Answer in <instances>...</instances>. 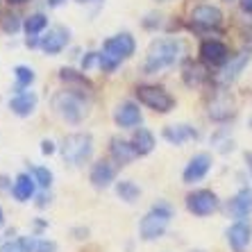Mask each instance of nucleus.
I'll list each match as a JSON object with an SVG mask.
<instances>
[{"label":"nucleus","instance_id":"1","mask_svg":"<svg viewBox=\"0 0 252 252\" xmlns=\"http://www.w3.org/2000/svg\"><path fill=\"white\" fill-rule=\"evenodd\" d=\"M184 55V43L177 39H157L150 43L146 55V64H143V73L146 75H155L159 70L170 68L180 62Z\"/></svg>","mask_w":252,"mask_h":252},{"label":"nucleus","instance_id":"2","mask_svg":"<svg viewBox=\"0 0 252 252\" xmlns=\"http://www.w3.org/2000/svg\"><path fill=\"white\" fill-rule=\"evenodd\" d=\"M136 50V43H134V36L127 34V32H121V34H114L109 36L102 46V53H100V68L112 73L116 70V66L123 62V59L132 57Z\"/></svg>","mask_w":252,"mask_h":252},{"label":"nucleus","instance_id":"3","mask_svg":"<svg viewBox=\"0 0 252 252\" xmlns=\"http://www.w3.org/2000/svg\"><path fill=\"white\" fill-rule=\"evenodd\" d=\"M53 109L66 123H80L87 116V100L80 91L66 89V91H57L53 95Z\"/></svg>","mask_w":252,"mask_h":252},{"label":"nucleus","instance_id":"4","mask_svg":"<svg viewBox=\"0 0 252 252\" xmlns=\"http://www.w3.org/2000/svg\"><path fill=\"white\" fill-rule=\"evenodd\" d=\"M170 216H173V209H170L168 205H164V202H157L146 216L141 218V225H139L141 239L143 241L159 239V236L166 232V227H168Z\"/></svg>","mask_w":252,"mask_h":252},{"label":"nucleus","instance_id":"5","mask_svg":"<svg viewBox=\"0 0 252 252\" xmlns=\"http://www.w3.org/2000/svg\"><path fill=\"white\" fill-rule=\"evenodd\" d=\"M62 155H64V161H68L70 166H82L94 155L91 134H82V132L68 134L64 139V146H62Z\"/></svg>","mask_w":252,"mask_h":252},{"label":"nucleus","instance_id":"6","mask_svg":"<svg viewBox=\"0 0 252 252\" xmlns=\"http://www.w3.org/2000/svg\"><path fill=\"white\" fill-rule=\"evenodd\" d=\"M136 98L141 105L150 107L153 112L159 114H168L175 107V98L161 87H153V84H141L136 87Z\"/></svg>","mask_w":252,"mask_h":252},{"label":"nucleus","instance_id":"7","mask_svg":"<svg viewBox=\"0 0 252 252\" xmlns=\"http://www.w3.org/2000/svg\"><path fill=\"white\" fill-rule=\"evenodd\" d=\"M187 209L193 216H209L218 209V195L209 189H198L187 195Z\"/></svg>","mask_w":252,"mask_h":252},{"label":"nucleus","instance_id":"8","mask_svg":"<svg viewBox=\"0 0 252 252\" xmlns=\"http://www.w3.org/2000/svg\"><path fill=\"white\" fill-rule=\"evenodd\" d=\"M200 59L207 66H225L229 59V50L218 39H207L200 43Z\"/></svg>","mask_w":252,"mask_h":252},{"label":"nucleus","instance_id":"9","mask_svg":"<svg viewBox=\"0 0 252 252\" xmlns=\"http://www.w3.org/2000/svg\"><path fill=\"white\" fill-rule=\"evenodd\" d=\"M191 23L200 30H214V28H220L223 23V12L214 5H198L193 7L191 12Z\"/></svg>","mask_w":252,"mask_h":252},{"label":"nucleus","instance_id":"10","mask_svg":"<svg viewBox=\"0 0 252 252\" xmlns=\"http://www.w3.org/2000/svg\"><path fill=\"white\" fill-rule=\"evenodd\" d=\"M236 112V105L234 100H232V95L229 94H216L214 98H211L209 102V118L211 121H216V123H225V121H229V118L234 116Z\"/></svg>","mask_w":252,"mask_h":252},{"label":"nucleus","instance_id":"11","mask_svg":"<svg viewBox=\"0 0 252 252\" xmlns=\"http://www.w3.org/2000/svg\"><path fill=\"white\" fill-rule=\"evenodd\" d=\"M252 241V225L246 223L243 218L236 220L232 227L227 229V243L234 252H246Z\"/></svg>","mask_w":252,"mask_h":252},{"label":"nucleus","instance_id":"12","mask_svg":"<svg viewBox=\"0 0 252 252\" xmlns=\"http://www.w3.org/2000/svg\"><path fill=\"white\" fill-rule=\"evenodd\" d=\"M248 62H250V55L248 53H239L234 55V57L227 59V64L223 66V70L218 73V84H223V87H227V84H232L236 80V77L243 73V68L248 66Z\"/></svg>","mask_w":252,"mask_h":252},{"label":"nucleus","instance_id":"13","mask_svg":"<svg viewBox=\"0 0 252 252\" xmlns=\"http://www.w3.org/2000/svg\"><path fill=\"white\" fill-rule=\"evenodd\" d=\"M209 168H211V157H209V155H207V153L195 155V157H191V161L187 164V168H184V173H182L184 182H187V184L200 182V180L209 173Z\"/></svg>","mask_w":252,"mask_h":252},{"label":"nucleus","instance_id":"14","mask_svg":"<svg viewBox=\"0 0 252 252\" xmlns=\"http://www.w3.org/2000/svg\"><path fill=\"white\" fill-rule=\"evenodd\" d=\"M68 43V32L64 28H55L50 30L46 36H41V41H39V48H41L46 55H57L62 53Z\"/></svg>","mask_w":252,"mask_h":252},{"label":"nucleus","instance_id":"15","mask_svg":"<svg viewBox=\"0 0 252 252\" xmlns=\"http://www.w3.org/2000/svg\"><path fill=\"white\" fill-rule=\"evenodd\" d=\"M114 121L118 127H134L141 123V109L134 102H121L114 112Z\"/></svg>","mask_w":252,"mask_h":252},{"label":"nucleus","instance_id":"16","mask_svg":"<svg viewBox=\"0 0 252 252\" xmlns=\"http://www.w3.org/2000/svg\"><path fill=\"white\" fill-rule=\"evenodd\" d=\"M229 214L234 218H246V216H250L252 214V189L248 187V189H241L239 193L232 198V202H229Z\"/></svg>","mask_w":252,"mask_h":252},{"label":"nucleus","instance_id":"17","mask_svg":"<svg viewBox=\"0 0 252 252\" xmlns=\"http://www.w3.org/2000/svg\"><path fill=\"white\" fill-rule=\"evenodd\" d=\"M109 153H112V159L118 166H127L132 159L139 157L136 150H134V146H132V141H123V139H112Z\"/></svg>","mask_w":252,"mask_h":252},{"label":"nucleus","instance_id":"18","mask_svg":"<svg viewBox=\"0 0 252 252\" xmlns=\"http://www.w3.org/2000/svg\"><path fill=\"white\" fill-rule=\"evenodd\" d=\"M114 177H116V168L105 159L94 164V168H91V184L95 189H107L114 182Z\"/></svg>","mask_w":252,"mask_h":252},{"label":"nucleus","instance_id":"19","mask_svg":"<svg viewBox=\"0 0 252 252\" xmlns=\"http://www.w3.org/2000/svg\"><path fill=\"white\" fill-rule=\"evenodd\" d=\"M164 139L173 146H182L191 139H198V132H195L191 125H168L164 129Z\"/></svg>","mask_w":252,"mask_h":252},{"label":"nucleus","instance_id":"20","mask_svg":"<svg viewBox=\"0 0 252 252\" xmlns=\"http://www.w3.org/2000/svg\"><path fill=\"white\" fill-rule=\"evenodd\" d=\"M9 109H12L16 116H30V114L36 109V95L28 94V91H18V95H14L9 100Z\"/></svg>","mask_w":252,"mask_h":252},{"label":"nucleus","instance_id":"21","mask_svg":"<svg viewBox=\"0 0 252 252\" xmlns=\"http://www.w3.org/2000/svg\"><path fill=\"white\" fill-rule=\"evenodd\" d=\"M34 182L36 180H32V177L25 175V173H21V175L16 177L14 187H12L14 198H16L18 202H28V200L34 195Z\"/></svg>","mask_w":252,"mask_h":252},{"label":"nucleus","instance_id":"22","mask_svg":"<svg viewBox=\"0 0 252 252\" xmlns=\"http://www.w3.org/2000/svg\"><path fill=\"white\" fill-rule=\"evenodd\" d=\"M132 146H134V150H136V155H139V157H143V155H148V153H153V148H155L153 132H150V129L139 127L134 132V136H132Z\"/></svg>","mask_w":252,"mask_h":252},{"label":"nucleus","instance_id":"23","mask_svg":"<svg viewBox=\"0 0 252 252\" xmlns=\"http://www.w3.org/2000/svg\"><path fill=\"white\" fill-rule=\"evenodd\" d=\"M23 252H57V243L48 239H21Z\"/></svg>","mask_w":252,"mask_h":252},{"label":"nucleus","instance_id":"24","mask_svg":"<svg viewBox=\"0 0 252 252\" xmlns=\"http://www.w3.org/2000/svg\"><path fill=\"white\" fill-rule=\"evenodd\" d=\"M116 193L121 200H125V202H136L141 195L139 187H136L134 182H129V180H123V182L116 184Z\"/></svg>","mask_w":252,"mask_h":252},{"label":"nucleus","instance_id":"25","mask_svg":"<svg viewBox=\"0 0 252 252\" xmlns=\"http://www.w3.org/2000/svg\"><path fill=\"white\" fill-rule=\"evenodd\" d=\"M25 32H28V36H39L43 32V30L48 28V18L43 16V14H32V16L25 21Z\"/></svg>","mask_w":252,"mask_h":252},{"label":"nucleus","instance_id":"26","mask_svg":"<svg viewBox=\"0 0 252 252\" xmlns=\"http://www.w3.org/2000/svg\"><path fill=\"white\" fill-rule=\"evenodd\" d=\"M59 77H62V82H66V84H75V87H80V89H91V84H89V80L82 75V73H77V70H73V68H62L59 70Z\"/></svg>","mask_w":252,"mask_h":252},{"label":"nucleus","instance_id":"27","mask_svg":"<svg viewBox=\"0 0 252 252\" xmlns=\"http://www.w3.org/2000/svg\"><path fill=\"white\" fill-rule=\"evenodd\" d=\"M205 77H207L205 68H202V66H198V64H189L187 68H184V82H187L189 87H198Z\"/></svg>","mask_w":252,"mask_h":252},{"label":"nucleus","instance_id":"28","mask_svg":"<svg viewBox=\"0 0 252 252\" xmlns=\"http://www.w3.org/2000/svg\"><path fill=\"white\" fill-rule=\"evenodd\" d=\"M14 77H16L18 89H25L34 82V70L30 68V66H16L14 68Z\"/></svg>","mask_w":252,"mask_h":252},{"label":"nucleus","instance_id":"29","mask_svg":"<svg viewBox=\"0 0 252 252\" xmlns=\"http://www.w3.org/2000/svg\"><path fill=\"white\" fill-rule=\"evenodd\" d=\"M34 180H36L39 187L48 189L50 184H53V173H50L48 168H41V166H39V168H34Z\"/></svg>","mask_w":252,"mask_h":252},{"label":"nucleus","instance_id":"30","mask_svg":"<svg viewBox=\"0 0 252 252\" xmlns=\"http://www.w3.org/2000/svg\"><path fill=\"white\" fill-rule=\"evenodd\" d=\"M18 28H21V21H18V16H5V21H2V30H5L7 34H14V32H18Z\"/></svg>","mask_w":252,"mask_h":252},{"label":"nucleus","instance_id":"31","mask_svg":"<svg viewBox=\"0 0 252 252\" xmlns=\"http://www.w3.org/2000/svg\"><path fill=\"white\" fill-rule=\"evenodd\" d=\"M0 252H23V243H21V239H16V241H7L5 246L0 248Z\"/></svg>","mask_w":252,"mask_h":252},{"label":"nucleus","instance_id":"32","mask_svg":"<svg viewBox=\"0 0 252 252\" xmlns=\"http://www.w3.org/2000/svg\"><path fill=\"white\" fill-rule=\"evenodd\" d=\"M95 62H98V64H100V55H98V53H89L87 57L82 59V66H84V70H87V68H91V66H94Z\"/></svg>","mask_w":252,"mask_h":252},{"label":"nucleus","instance_id":"33","mask_svg":"<svg viewBox=\"0 0 252 252\" xmlns=\"http://www.w3.org/2000/svg\"><path fill=\"white\" fill-rule=\"evenodd\" d=\"M41 153H43V155H53V153H55L53 141H41Z\"/></svg>","mask_w":252,"mask_h":252},{"label":"nucleus","instance_id":"34","mask_svg":"<svg viewBox=\"0 0 252 252\" xmlns=\"http://www.w3.org/2000/svg\"><path fill=\"white\" fill-rule=\"evenodd\" d=\"M241 7H243L248 14H252V0H241Z\"/></svg>","mask_w":252,"mask_h":252},{"label":"nucleus","instance_id":"35","mask_svg":"<svg viewBox=\"0 0 252 252\" xmlns=\"http://www.w3.org/2000/svg\"><path fill=\"white\" fill-rule=\"evenodd\" d=\"M246 161H248V168H250V173H252V153L246 155Z\"/></svg>","mask_w":252,"mask_h":252},{"label":"nucleus","instance_id":"36","mask_svg":"<svg viewBox=\"0 0 252 252\" xmlns=\"http://www.w3.org/2000/svg\"><path fill=\"white\" fill-rule=\"evenodd\" d=\"M48 2H50V7H59L62 2H64V0H48Z\"/></svg>","mask_w":252,"mask_h":252},{"label":"nucleus","instance_id":"37","mask_svg":"<svg viewBox=\"0 0 252 252\" xmlns=\"http://www.w3.org/2000/svg\"><path fill=\"white\" fill-rule=\"evenodd\" d=\"M9 5H23V2H28V0H7Z\"/></svg>","mask_w":252,"mask_h":252},{"label":"nucleus","instance_id":"38","mask_svg":"<svg viewBox=\"0 0 252 252\" xmlns=\"http://www.w3.org/2000/svg\"><path fill=\"white\" fill-rule=\"evenodd\" d=\"M2 225H5V211L0 209V227H2Z\"/></svg>","mask_w":252,"mask_h":252},{"label":"nucleus","instance_id":"39","mask_svg":"<svg viewBox=\"0 0 252 252\" xmlns=\"http://www.w3.org/2000/svg\"><path fill=\"white\" fill-rule=\"evenodd\" d=\"M77 2H89V0H77Z\"/></svg>","mask_w":252,"mask_h":252},{"label":"nucleus","instance_id":"40","mask_svg":"<svg viewBox=\"0 0 252 252\" xmlns=\"http://www.w3.org/2000/svg\"><path fill=\"white\" fill-rule=\"evenodd\" d=\"M161 2H166V0H161Z\"/></svg>","mask_w":252,"mask_h":252}]
</instances>
